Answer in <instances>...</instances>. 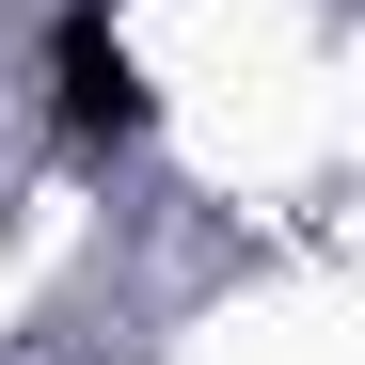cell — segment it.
Here are the masks:
<instances>
[{
	"label": "cell",
	"instance_id": "obj_1",
	"mask_svg": "<svg viewBox=\"0 0 365 365\" xmlns=\"http://www.w3.org/2000/svg\"><path fill=\"white\" fill-rule=\"evenodd\" d=\"M48 111H64L80 159H128L159 128V80H143V48H128L111 0H64V16H48Z\"/></svg>",
	"mask_w": 365,
	"mask_h": 365
}]
</instances>
